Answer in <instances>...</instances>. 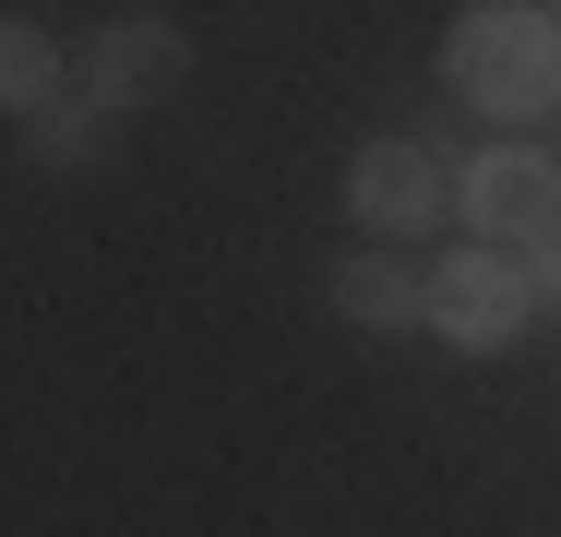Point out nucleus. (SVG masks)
<instances>
[{"mask_svg": "<svg viewBox=\"0 0 561 537\" xmlns=\"http://www.w3.org/2000/svg\"><path fill=\"white\" fill-rule=\"evenodd\" d=\"M443 72L466 84V107H490V119H550L561 107V12H538V0H478V12H454Z\"/></svg>", "mask_w": 561, "mask_h": 537, "instance_id": "nucleus-1", "label": "nucleus"}, {"mask_svg": "<svg viewBox=\"0 0 561 537\" xmlns=\"http://www.w3.org/2000/svg\"><path fill=\"white\" fill-rule=\"evenodd\" d=\"M526 311H538V299H526V263H502V251H443L419 322H431L443 346H466V358H502V346L526 334Z\"/></svg>", "mask_w": 561, "mask_h": 537, "instance_id": "nucleus-3", "label": "nucleus"}, {"mask_svg": "<svg viewBox=\"0 0 561 537\" xmlns=\"http://www.w3.org/2000/svg\"><path fill=\"white\" fill-rule=\"evenodd\" d=\"M24 156H36L48 180L108 168V107H96V96H48V107H24Z\"/></svg>", "mask_w": 561, "mask_h": 537, "instance_id": "nucleus-7", "label": "nucleus"}, {"mask_svg": "<svg viewBox=\"0 0 561 537\" xmlns=\"http://www.w3.org/2000/svg\"><path fill=\"white\" fill-rule=\"evenodd\" d=\"M60 96V48H48V24H24V12H0V107L24 119V107Z\"/></svg>", "mask_w": 561, "mask_h": 537, "instance_id": "nucleus-8", "label": "nucleus"}, {"mask_svg": "<svg viewBox=\"0 0 561 537\" xmlns=\"http://www.w3.org/2000/svg\"><path fill=\"white\" fill-rule=\"evenodd\" d=\"M346 215L370 239H431L454 215V156L443 144H358L346 156Z\"/></svg>", "mask_w": 561, "mask_h": 537, "instance_id": "nucleus-2", "label": "nucleus"}, {"mask_svg": "<svg viewBox=\"0 0 561 537\" xmlns=\"http://www.w3.org/2000/svg\"><path fill=\"white\" fill-rule=\"evenodd\" d=\"M323 299H335V322H358V334H394V322L431 311V275L407 263V251H335V275H323Z\"/></svg>", "mask_w": 561, "mask_h": 537, "instance_id": "nucleus-6", "label": "nucleus"}, {"mask_svg": "<svg viewBox=\"0 0 561 537\" xmlns=\"http://www.w3.org/2000/svg\"><path fill=\"white\" fill-rule=\"evenodd\" d=\"M180 72H192V36H180V12H108L96 36H84V96L131 119V107L180 96Z\"/></svg>", "mask_w": 561, "mask_h": 537, "instance_id": "nucleus-4", "label": "nucleus"}, {"mask_svg": "<svg viewBox=\"0 0 561 537\" xmlns=\"http://www.w3.org/2000/svg\"><path fill=\"white\" fill-rule=\"evenodd\" d=\"M454 215H466V239H490V251L550 239V227H561V156H538V144L478 156V168L454 180Z\"/></svg>", "mask_w": 561, "mask_h": 537, "instance_id": "nucleus-5", "label": "nucleus"}, {"mask_svg": "<svg viewBox=\"0 0 561 537\" xmlns=\"http://www.w3.org/2000/svg\"><path fill=\"white\" fill-rule=\"evenodd\" d=\"M526 299H550V311H561V227H550V239H526Z\"/></svg>", "mask_w": 561, "mask_h": 537, "instance_id": "nucleus-9", "label": "nucleus"}]
</instances>
